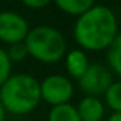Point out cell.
<instances>
[{
  "mask_svg": "<svg viewBox=\"0 0 121 121\" xmlns=\"http://www.w3.org/2000/svg\"><path fill=\"white\" fill-rule=\"evenodd\" d=\"M120 36L118 19L105 4H94L76 17L73 37L78 48L87 51H105Z\"/></svg>",
  "mask_w": 121,
  "mask_h": 121,
  "instance_id": "6da1fadb",
  "label": "cell"
},
{
  "mask_svg": "<svg viewBox=\"0 0 121 121\" xmlns=\"http://www.w3.org/2000/svg\"><path fill=\"white\" fill-rule=\"evenodd\" d=\"M0 103L12 115L33 112L41 103L40 81L27 73H12L0 87Z\"/></svg>",
  "mask_w": 121,
  "mask_h": 121,
  "instance_id": "7a4b0ae2",
  "label": "cell"
},
{
  "mask_svg": "<svg viewBox=\"0 0 121 121\" xmlns=\"http://www.w3.org/2000/svg\"><path fill=\"white\" fill-rule=\"evenodd\" d=\"M6 120H7V112H6V110L3 108L2 103H0V121H6Z\"/></svg>",
  "mask_w": 121,
  "mask_h": 121,
  "instance_id": "e0dca14e",
  "label": "cell"
},
{
  "mask_svg": "<svg viewBox=\"0 0 121 121\" xmlns=\"http://www.w3.org/2000/svg\"><path fill=\"white\" fill-rule=\"evenodd\" d=\"M74 83L69 76L50 74L40 81L41 101L50 107L69 104L74 97Z\"/></svg>",
  "mask_w": 121,
  "mask_h": 121,
  "instance_id": "277c9868",
  "label": "cell"
},
{
  "mask_svg": "<svg viewBox=\"0 0 121 121\" xmlns=\"http://www.w3.org/2000/svg\"><path fill=\"white\" fill-rule=\"evenodd\" d=\"M105 121H121V112H110L105 117Z\"/></svg>",
  "mask_w": 121,
  "mask_h": 121,
  "instance_id": "2e32d148",
  "label": "cell"
},
{
  "mask_svg": "<svg viewBox=\"0 0 121 121\" xmlns=\"http://www.w3.org/2000/svg\"><path fill=\"white\" fill-rule=\"evenodd\" d=\"M105 67L112 73V76H121V36H118L105 50Z\"/></svg>",
  "mask_w": 121,
  "mask_h": 121,
  "instance_id": "30bf717a",
  "label": "cell"
},
{
  "mask_svg": "<svg viewBox=\"0 0 121 121\" xmlns=\"http://www.w3.org/2000/svg\"><path fill=\"white\" fill-rule=\"evenodd\" d=\"M6 50V54L10 60V63L14 64V63H22L23 60H26L27 56V48L24 46V43H16V44H10L7 46Z\"/></svg>",
  "mask_w": 121,
  "mask_h": 121,
  "instance_id": "4fadbf2b",
  "label": "cell"
},
{
  "mask_svg": "<svg viewBox=\"0 0 121 121\" xmlns=\"http://www.w3.org/2000/svg\"><path fill=\"white\" fill-rule=\"evenodd\" d=\"M24 7L30 10H41L53 3V0H22Z\"/></svg>",
  "mask_w": 121,
  "mask_h": 121,
  "instance_id": "9a60e30c",
  "label": "cell"
},
{
  "mask_svg": "<svg viewBox=\"0 0 121 121\" xmlns=\"http://www.w3.org/2000/svg\"><path fill=\"white\" fill-rule=\"evenodd\" d=\"M53 3L60 12L78 17L95 4V0H53Z\"/></svg>",
  "mask_w": 121,
  "mask_h": 121,
  "instance_id": "9c48e42d",
  "label": "cell"
},
{
  "mask_svg": "<svg viewBox=\"0 0 121 121\" xmlns=\"http://www.w3.org/2000/svg\"><path fill=\"white\" fill-rule=\"evenodd\" d=\"M47 121H81V120L77 114L76 105L69 103L51 107L47 114Z\"/></svg>",
  "mask_w": 121,
  "mask_h": 121,
  "instance_id": "8fae6325",
  "label": "cell"
},
{
  "mask_svg": "<svg viewBox=\"0 0 121 121\" xmlns=\"http://www.w3.org/2000/svg\"><path fill=\"white\" fill-rule=\"evenodd\" d=\"M30 30L24 16L14 10L0 12V43L6 46L23 43Z\"/></svg>",
  "mask_w": 121,
  "mask_h": 121,
  "instance_id": "8992f818",
  "label": "cell"
},
{
  "mask_svg": "<svg viewBox=\"0 0 121 121\" xmlns=\"http://www.w3.org/2000/svg\"><path fill=\"white\" fill-rule=\"evenodd\" d=\"M12 69H13V64L10 63V60L6 54V50L3 47H0V87L3 86V83L12 74Z\"/></svg>",
  "mask_w": 121,
  "mask_h": 121,
  "instance_id": "5bb4252c",
  "label": "cell"
},
{
  "mask_svg": "<svg viewBox=\"0 0 121 121\" xmlns=\"http://www.w3.org/2000/svg\"><path fill=\"white\" fill-rule=\"evenodd\" d=\"M114 81L112 73L104 66L98 63H90L84 74L77 80L78 88L84 93V95L100 97Z\"/></svg>",
  "mask_w": 121,
  "mask_h": 121,
  "instance_id": "5b68a950",
  "label": "cell"
},
{
  "mask_svg": "<svg viewBox=\"0 0 121 121\" xmlns=\"http://www.w3.org/2000/svg\"><path fill=\"white\" fill-rule=\"evenodd\" d=\"M103 103L111 112H121V83L114 80L103 94Z\"/></svg>",
  "mask_w": 121,
  "mask_h": 121,
  "instance_id": "7c38bea8",
  "label": "cell"
},
{
  "mask_svg": "<svg viewBox=\"0 0 121 121\" xmlns=\"http://www.w3.org/2000/svg\"><path fill=\"white\" fill-rule=\"evenodd\" d=\"M23 43L27 48V56L41 64H57L67 53L64 34L47 24L31 27Z\"/></svg>",
  "mask_w": 121,
  "mask_h": 121,
  "instance_id": "3957f363",
  "label": "cell"
},
{
  "mask_svg": "<svg viewBox=\"0 0 121 121\" xmlns=\"http://www.w3.org/2000/svg\"><path fill=\"white\" fill-rule=\"evenodd\" d=\"M63 60H64V66H66V71H67L69 77L74 78V80H78L84 74L87 67L90 66V58H88L87 53L78 47L67 50Z\"/></svg>",
  "mask_w": 121,
  "mask_h": 121,
  "instance_id": "ba28073f",
  "label": "cell"
},
{
  "mask_svg": "<svg viewBox=\"0 0 121 121\" xmlns=\"http://www.w3.org/2000/svg\"><path fill=\"white\" fill-rule=\"evenodd\" d=\"M76 110L81 121H103L105 118L107 107L100 97L84 95L77 103Z\"/></svg>",
  "mask_w": 121,
  "mask_h": 121,
  "instance_id": "52a82bcc",
  "label": "cell"
}]
</instances>
